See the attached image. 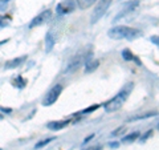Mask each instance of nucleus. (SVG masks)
Returning a JSON list of instances; mask_svg holds the SVG:
<instances>
[{
    "instance_id": "19",
    "label": "nucleus",
    "mask_w": 159,
    "mask_h": 150,
    "mask_svg": "<svg viewBox=\"0 0 159 150\" xmlns=\"http://www.w3.org/2000/svg\"><path fill=\"white\" fill-rule=\"evenodd\" d=\"M97 108H99V105H94V106H90L89 109H86V110H84V113H89V112H93V110H96Z\"/></svg>"
},
{
    "instance_id": "18",
    "label": "nucleus",
    "mask_w": 159,
    "mask_h": 150,
    "mask_svg": "<svg viewBox=\"0 0 159 150\" xmlns=\"http://www.w3.org/2000/svg\"><path fill=\"white\" fill-rule=\"evenodd\" d=\"M25 87V81H24V80L21 78V77H17V88H24Z\"/></svg>"
},
{
    "instance_id": "13",
    "label": "nucleus",
    "mask_w": 159,
    "mask_h": 150,
    "mask_svg": "<svg viewBox=\"0 0 159 150\" xmlns=\"http://www.w3.org/2000/svg\"><path fill=\"white\" fill-rule=\"evenodd\" d=\"M97 0H76L77 6L80 9H88L90 6H93L94 3H96Z\"/></svg>"
},
{
    "instance_id": "15",
    "label": "nucleus",
    "mask_w": 159,
    "mask_h": 150,
    "mask_svg": "<svg viewBox=\"0 0 159 150\" xmlns=\"http://www.w3.org/2000/svg\"><path fill=\"white\" fill-rule=\"evenodd\" d=\"M138 137H139V132H134V133L129 134V136H126L125 138H123L122 142H133V141H135Z\"/></svg>"
},
{
    "instance_id": "4",
    "label": "nucleus",
    "mask_w": 159,
    "mask_h": 150,
    "mask_svg": "<svg viewBox=\"0 0 159 150\" xmlns=\"http://www.w3.org/2000/svg\"><path fill=\"white\" fill-rule=\"evenodd\" d=\"M92 57V53L90 54H77V56H74L70 61L68 63V65L65 68V71H64V73H72L74 72L77 68H80V65H82V64L86 63V60H89Z\"/></svg>"
},
{
    "instance_id": "25",
    "label": "nucleus",
    "mask_w": 159,
    "mask_h": 150,
    "mask_svg": "<svg viewBox=\"0 0 159 150\" xmlns=\"http://www.w3.org/2000/svg\"><path fill=\"white\" fill-rule=\"evenodd\" d=\"M110 148H113V149L118 148V143H117V142H113V143H110Z\"/></svg>"
},
{
    "instance_id": "7",
    "label": "nucleus",
    "mask_w": 159,
    "mask_h": 150,
    "mask_svg": "<svg viewBox=\"0 0 159 150\" xmlns=\"http://www.w3.org/2000/svg\"><path fill=\"white\" fill-rule=\"evenodd\" d=\"M74 8H76V2L74 0H64V2L57 4L56 11L60 15H66V13L73 12Z\"/></svg>"
},
{
    "instance_id": "16",
    "label": "nucleus",
    "mask_w": 159,
    "mask_h": 150,
    "mask_svg": "<svg viewBox=\"0 0 159 150\" xmlns=\"http://www.w3.org/2000/svg\"><path fill=\"white\" fill-rule=\"evenodd\" d=\"M53 139H56V138H45V139H43V141H40V142H37L36 143V146H34V148H36V149H40V148H43V146H45V145L47 143H49V142H52L53 141Z\"/></svg>"
},
{
    "instance_id": "23",
    "label": "nucleus",
    "mask_w": 159,
    "mask_h": 150,
    "mask_svg": "<svg viewBox=\"0 0 159 150\" xmlns=\"http://www.w3.org/2000/svg\"><path fill=\"white\" fill-rule=\"evenodd\" d=\"M93 137H94V136H93V134H90V136H89V137H86L85 139H84V143H88V142H89V141H90V139H92Z\"/></svg>"
},
{
    "instance_id": "1",
    "label": "nucleus",
    "mask_w": 159,
    "mask_h": 150,
    "mask_svg": "<svg viewBox=\"0 0 159 150\" xmlns=\"http://www.w3.org/2000/svg\"><path fill=\"white\" fill-rule=\"evenodd\" d=\"M133 87L134 85L131 84V82H129L125 88L122 89L121 92H119L118 94L114 98H111L110 101H107L106 104H105V110L107 112V113H113V112H117V110H119L122 106H123V104H125V101L127 100V97H129V94H130V92H131V89H133Z\"/></svg>"
},
{
    "instance_id": "3",
    "label": "nucleus",
    "mask_w": 159,
    "mask_h": 150,
    "mask_svg": "<svg viewBox=\"0 0 159 150\" xmlns=\"http://www.w3.org/2000/svg\"><path fill=\"white\" fill-rule=\"evenodd\" d=\"M113 0H99L97 3V6L94 7L93 12H92V16H90V24H96L98 20H101V17L106 13L107 8L110 7Z\"/></svg>"
},
{
    "instance_id": "12",
    "label": "nucleus",
    "mask_w": 159,
    "mask_h": 150,
    "mask_svg": "<svg viewBox=\"0 0 159 150\" xmlns=\"http://www.w3.org/2000/svg\"><path fill=\"white\" fill-rule=\"evenodd\" d=\"M54 43H56V37H54L53 32H52V31H51V32H48L47 37H45V52H47V53H48V52H51L52 49H53Z\"/></svg>"
},
{
    "instance_id": "8",
    "label": "nucleus",
    "mask_w": 159,
    "mask_h": 150,
    "mask_svg": "<svg viewBox=\"0 0 159 150\" xmlns=\"http://www.w3.org/2000/svg\"><path fill=\"white\" fill-rule=\"evenodd\" d=\"M138 4H139V0H133V2H129V3L126 4V6H125V8H123L122 11L118 13V16H117L116 19H114V21H117V20H119L122 16H125V15H127L129 12H133L134 9H135V8L138 7Z\"/></svg>"
},
{
    "instance_id": "21",
    "label": "nucleus",
    "mask_w": 159,
    "mask_h": 150,
    "mask_svg": "<svg viewBox=\"0 0 159 150\" xmlns=\"http://www.w3.org/2000/svg\"><path fill=\"white\" fill-rule=\"evenodd\" d=\"M151 134H152V130H148V132L145 134V136H142V138H141V139H142V141H145V139H146L147 137H150Z\"/></svg>"
},
{
    "instance_id": "17",
    "label": "nucleus",
    "mask_w": 159,
    "mask_h": 150,
    "mask_svg": "<svg viewBox=\"0 0 159 150\" xmlns=\"http://www.w3.org/2000/svg\"><path fill=\"white\" fill-rule=\"evenodd\" d=\"M126 130V129L125 128H123V126H121V128H118L117 129V130H114L113 133H111V136L113 137H116V136H118V134H121V133H123V132H125Z\"/></svg>"
},
{
    "instance_id": "6",
    "label": "nucleus",
    "mask_w": 159,
    "mask_h": 150,
    "mask_svg": "<svg viewBox=\"0 0 159 150\" xmlns=\"http://www.w3.org/2000/svg\"><path fill=\"white\" fill-rule=\"evenodd\" d=\"M52 17V11L51 9H47V11H43L41 13H39L36 17H34L31 23H29V28H34V27H37V26H41V24L44 23H47L49 19Z\"/></svg>"
},
{
    "instance_id": "26",
    "label": "nucleus",
    "mask_w": 159,
    "mask_h": 150,
    "mask_svg": "<svg viewBox=\"0 0 159 150\" xmlns=\"http://www.w3.org/2000/svg\"><path fill=\"white\" fill-rule=\"evenodd\" d=\"M2 2H3V3H7V2H9V0H2Z\"/></svg>"
},
{
    "instance_id": "10",
    "label": "nucleus",
    "mask_w": 159,
    "mask_h": 150,
    "mask_svg": "<svg viewBox=\"0 0 159 150\" xmlns=\"http://www.w3.org/2000/svg\"><path fill=\"white\" fill-rule=\"evenodd\" d=\"M69 122H70L69 120H64V121H52V122H49L47 126H48V129H51V130H61V129L68 126Z\"/></svg>"
},
{
    "instance_id": "24",
    "label": "nucleus",
    "mask_w": 159,
    "mask_h": 150,
    "mask_svg": "<svg viewBox=\"0 0 159 150\" xmlns=\"http://www.w3.org/2000/svg\"><path fill=\"white\" fill-rule=\"evenodd\" d=\"M151 41L155 43V44H158V36H152V37H151Z\"/></svg>"
},
{
    "instance_id": "22",
    "label": "nucleus",
    "mask_w": 159,
    "mask_h": 150,
    "mask_svg": "<svg viewBox=\"0 0 159 150\" xmlns=\"http://www.w3.org/2000/svg\"><path fill=\"white\" fill-rule=\"evenodd\" d=\"M0 26H2V27H4V26H8L7 20L4 19V17H0Z\"/></svg>"
},
{
    "instance_id": "14",
    "label": "nucleus",
    "mask_w": 159,
    "mask_h": 150,
    "mask_svg": "<svg viewBox=\"0 0 159 150\" xmlns=\"http://www.w3.org/2000/svg\"><path fill=\"white\" fill-rule=\"evenodd\" d=\"M122 57L123 59H125L126 60V61H130V60H135V61H137V64H138V65H139V64H141V63H139V60H137L135 57H134V54L130 52V51H129V49H125V51H123L122 52Z\"/></svg>"
},
{
    "instance_id": "9",
    "label": "nucleus",
    "mask_w": 159,
    "mask_h": 150,
    "mask_svg": "<svg viewBox=\"0 0 159 150\" xmlns=\"http://www.w3.org/2000/svg\"><path fill=\"white\" fill-rule=\"evenodd\" d=\"M25 60H27V56H20V57H16V59H12V60H9V61H7L6 64H4V68L6 69L17 68V67L21 65Z\"/></svg>"
},
{
    "instance_id": "2",
    "label": "nucleus",
    "mask_w": 159,
    "mask_h": 150,
    "mask_svg": "<svg viewBox=\"0 0 159 150\" xmlns=\"http://www.w3.org/2000/svg\"><path fill=\"white\" fill-rule=\"evenodd\" d=\"M139 35H141V32H139L138 29L130 28L127 26H117L107 31V36L113 40H122V39L134 40L135 37H138Z\"/></svg>"
},
{
    "instance_id": "11",
    "label": "nucleus",
    "mask_w": 159,
    "mask_h": 150,
    "mask_svg": "<svg viewBox=\"0 0 159 150\" xmlns=\"http://www.w3.org/2000/svg\"><path fill=\"white\" fill-rule=\"evenodd\" d=\"M98 65H99V60H97V59H89V60H86V63H85V73H92V72H94L96 69L98 68Z\"/></svg>"
},
{
    "instance_id": "20",
    "label": "nucleus",
    "mask_w": 159,
    "mask_h": 150,
    "mask_svg": "<svg viewBox=\"0 0 159 150\" xmlns=\"http://www.w3.org/2000/svg\"><path fill=\"white\" fill-rule=\"evenodd\" d=\"M86 150H102V146L101 145H96V146H92V148H89Z\"/></svg>"
},
{
    "instance_id": "27",
    "label": "nucleus",
    "mask_w": 159,
    "mask_h": 150,
    "mask_svg": "<svg viewBox=\"0 0 159 150\" xmlns=\"http://www.w3.org/2000/svg\"><path fill=\"white\" fill-rule=\"evenodd\" d=\"M0 120H3V116H2V114H0Z\"/></svg>"
},
{
    "instance_id": "5",
    "label": "nucleus",
    "mask_w": 159,
    "mask_h": 150,
    "mask_svg": "<svg viewBox=\"0 0 159 150\" xmlns=\"http://www.w3.org/2000/svg\"><path fill=\"white\" fill-rule=\"evenodd\" d=\"M61 92H62V87H61V85H60V84L54 85L51 91L47 93V96H45V98H44V101H43V105H44V106H49V105L54 104L58 100Z\"/></svg>"
}]
</instances>
